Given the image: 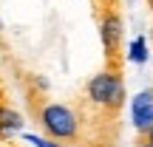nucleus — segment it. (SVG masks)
I'll return each mask as SVG.
<instances>
[{
	"label": "nucleus",
	"mask_w": 153,
	"mask_h": 147,
	"mask_svg": "<svg viewBox=\"0 0 153 147\" xmlns=\"http://www.w3.org/2000/svg\"><path fill=\"white\" fill-rule=\"evenodd\" d=\"M40 125L54 142H74L79 133V116L62 102H48L40 108Z\"/></svg>",
	"instance_id": "obj_1"
},
{
	"label": "nucleus",
	"mask_w": 153,
	"mask_h": 147,
	"mask_svg": "<svg viewBox=\"0 0 153 147\" xmlns=\"http://www.w3.org/2000/svg\"><path fill=\"white\" fill-rule=\"evenodd\" d=\"M150 9H153V0H150Z\"/></svg>",
	"instance_id": "obj_10"
},
{
	"label": "nucleus",
	"mask_w": 153,
	"mask_h": 147,
	"mask_svg": "<svg viewBox=\"0 0 153 147\" xmlns=\"http://www.w3.org/2000/svg\"><path fill=\"white\" fill-rule=\"evenodd\" d=\"M99 31H102L105 54H108V57H116V51H119L122 40H125V23H122V17L116 14V11H108V14L102 17V26H99Z\"/></svg>",
	"instance_id": "obj_4"
},
{
	"label": "nucleus",
	"mask_w": 153,
	"mask_h": 147,
	"mask_svg": "<svg viewBox=\"0 0 153 147\" xmlns=\"http://www.w3.org/2000/svg\"><path fill=\"white\" fill-rule=\"evenodd\" d=\"M148 40L145 37H133L131 40V45H128V60L133 62V65H145L148 62Z\"/></svg>",
	"instance_id": "obj_6"
},
{
	"label": "nucleus",
	"mask_w": 153,
	"mask_h": 147,
	"mask_svg": "<svg viewBox=\"0 0 153 147\" xmlns=\"http://www.w3.org/2000/svg\"><path fill=\"white\" fill-rule=\"evenodd\" d=\"M145 142H148V144H153V127H150L148 133H145Z\"/></svg>",
	"instance_id": "obj_8"
},
{
	"label": "nucleus",
	"mask_w": 153,
	"mask_h": 147,
	"mask_svg": "<svg viewBox=\"0 0 153 147\" xmlns=\"http://www.w3.org/2000/svg\"><path fill=\"white\" fill-rule=\"evenodd\" d=\"M131 122L136 127V133H148L153 127V91H139L136 96L131 99Z\"/></svg>",
	"instance_id": "obj_3"
},
{
	"label": "nucleus",
	"mask_w": 153,
	"mask_h": 147,
	"mask_svg": "<svg viewBox=\"0 0 153 147\" xmlns=\"http://www.w3.org/2000/svg\"><path fill=\"white\" fill-rule=\"evenodd\" d=\"M85 91H88V99L105 110H116L125 102V82L116 71H102V74L91 76Z\"/></svg>",
	"instance_id": "obj_2"
},
{
	"label": "nucleus",
	"mask_w": 153,
	"mask_h": 147,
	"mask_svg": "<svg viewBox=\"0 0 153 147\" xmlns=\"http://www.w3.org/2000/svg\"><path fill=\"white\" fill-rule=\"evenodd\" d=\"M23 116L17 113L14 108H9V105H0V142H6V139H14L17 133H23Z\"/></svg>",
	"instance_id": "obj_5"
},
{
	"label": "nucleus",
	"mask_w": 153,
	"mask_h": 147,
	"mask_svg": "<svg viewBox=\"0 0 153 147\" xmlns=\"http://www.w3.org/2000/svg\"><path fill=\"white\" fill-rule=\"evenodd\" d=\"M23 139H26L28 144H34V147H60L54 139H48V136H37V133H26Z\"/></svg>",
	"instance_id": "obj_7"
},
{
	"label": "nucleus",
	"mask_w": 153,
	"mask_h": 147,
	"mask_svg": "<svg viewBox=\"0 0 153 147\" xmlns=\"http://www.w3.org/2000/svg\"><path fill=\"white\" fill-rule=\"evenodd\" d=\"M139 147H153V144H148V142H142V144H139Z\"/></svg>",
	"instance_id": "obj_9"
}]
</instances>
